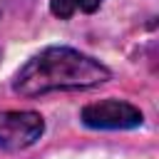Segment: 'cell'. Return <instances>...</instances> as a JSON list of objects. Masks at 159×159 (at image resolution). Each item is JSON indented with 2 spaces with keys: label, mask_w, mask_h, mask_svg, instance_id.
Instances as JSON below:
<instances>
[{
  "label": "cell",
  "mask_w": 159,
  "mask_h": 159,
  "mask_svg": "<svg viewBox=\"0 0 159 159\" xmlns=\"http://www.w3.org/2000/svg\"><path fill=\"white\" fill-rule=\"evenodd\" d=\"M82 122L92 129H134L144 122V114L124 99H102L82 109Z\"/></svg>",
  "instance_id": "obj_3"
},
{
  "label": "cell",
  "mask_w": 159,
  "mask_h": 159,
  "mask_svg": "<svg viewBox=\"0 0 159 159\" xmlns=\"http://www.w3.org/2000/svg\"><path fill=\"white\" fill-rule=\"evenodd\" d=\"M45 132V119L32 109H2L0 112V149L20 152L32 147Z\"/></svg>",
  "instance_id": "obj_2"
},
{
  "label": "cell",
  "mask_w": 159,
  "mask_h": 159,
  "mask_svg": "<svg viewBox=\"0 0 159 159\" xmlns=\"http://www.w3.org/2000/svg\"><path fill=\"white\" fill-rule=\"evenodd\" d=\"M104 0H50V10L60 20H70L75 12H94Z\"/></svg>",
  "instance_id": "obj_4"
},
{
  "label": "cell",
  "mask_w": 159,
  "mask_h": 159,
  "mask_svg": "<svg viewBox=\"0 0 159 159\" xmlns=\"http://www.w3.org/2000/svg\"><path fill=\"white\" fill-rule=\"evenodd\" d=\"M109 77V67L99 60L65 45H52L32 55L17 70L12 92L20 97H42L57 89H89Z\"/></svg>",
  "instance_id": "obj_1"
}]
</instances>
